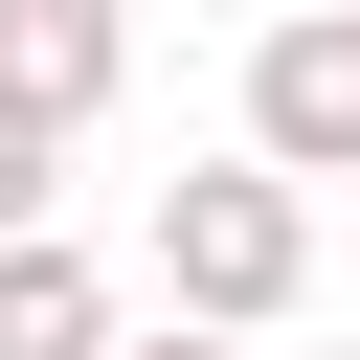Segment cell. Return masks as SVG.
<instances>
[{
    "label": "cell",
    "instance_id": "cell-7",
    "mask_svg": "<svg viewBox=\"0 0 360 360\" xmlns=\"http://www.w3.org/2000/svg\"><path fill=\"white\" fill-rule=\"evenodd\" d=\"M338 360H360V338H338Z\"/></svg>",
    "mask_w": 360,
    "mask_h": 360
},
{
    "label": "cell",
    "instance_id": "cell-6",
    "mask_svg": "<svg viewBox=\"0 0 360 360\" xmlns=\"http://www.w3.org/2000/svg\"><path fill=\"white\" fill-rule=\"evenodd\" d=\"M112 360H248V338H202V315H158V338H112Z\"/></svg>",
    "mask_w": 360,
    "mask_h": 360
},
{
    "label": "cell",
    "instance_id": "cell-1",
    "mask_svg": "<svg viewBox=\"0 0 360 360\" xmlns=\"http://www.w3.org/2000/svg\"><path fill=\"white\" fill-rule=\"evenodd\" d=\"M135 270H158V315H202V338H270V315L315 292V180H270V158L225 135V158H180V180L135 202Z\"/></svg>",
    "mask_w": 360,
    "mask_h": 360
},
{
    "label": "cell",
    "instance_id": "cell-3",
    "mask_svg": "<svg viewBox=\"0 0 360 360\" xmlns=\"http://www.w3.org/2000/svg\"><path fill=\"white\" fill-rule=\"evenodd\" d=\"M135 90V0H0V112L22 135H90Z\"/></svg>",
    "mask_w": 360,
    "mask_h": 360
},
{
    "label": "cell",
    "instance_id": "cell-5",
    "mask_svg": "<svg viewBox=\"0 0 360 360\" xmlns=\"http://www.w3.org/2000/svg\"><path fill=\"white\" fill-rule=\"evenodd\" d=\"M45 180H68V135H22V112H0V225H45Z\"/></svg>",
    "mask_w": 360,
    "mask_h": 360
},
{
    "label": "cell",
    "instance_id": "cell-2",
    "mask_svg": "<svg viewBox=\"0 0 360 360\" xmlns=\"http://www.w3.org/2000/svg\"><path fill=\"white\" fill-rule=\"evenodd\" d=\"M248 158L270 180H360V0L248 22Z\"/></svg>",
    "mask_w": 360,
    "mask_h": 360
},
{
    "label": "cell",
    "instance_id": "cell-4",
    "mask_svg": "<svg viewBox=\"0 0 360 360\" xmlns=\"http://www.w3.org/2000/svg\"><path fill=\"white\" fill-rule=\"evenodd\" d=\"M135 315H112V270L68 248V225H0V360H112Z\"/></svg>",
    "mask_w": 360,
    "mask_h": 360
}]
</instances>
